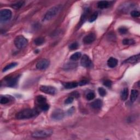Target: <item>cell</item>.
<instances>
[{
	"mask_svg": "<svg viewBox=\"0 0 140 140\" xmlns=\"http://www.w3.org/2000/svg\"><path fill=\"white\" fill-rule=\"evenodd\" d=\"M39 112L35 109H25L16 114V117L18 119H28L37 116Z\"/></svg>",
	"mask_w": 140,
	"mask_h": 140,
	"instance_id": "6da1fadb",
	"label": "cell"
},
{
	"mask_svg": "<svg viewBox=\"0 0 140 140\" xmlns=\"http://www.w3.org/2000/svg\"><path fill=\"white\" fill-rule=\"evenodd\" d=\"M62 5H57L50 8L47 11L43 17V21H47L51 20L54 18L57 14L59 13L62 9Z\"/></svg>",
	"mask_w": 140,
	"mask_h": 140,
	"instance_id": "7a4b0ae2",
	"label": "cell"
},
{
	"mask_svg": "<svg viewBox=\"0 0 140 140\" xmlns=\"http://www.w3.org/2000/svg\"><path fill=\"white\" fill-rule=\"evenodd\" d=\"M53 133L51 129H42L36 131L32 134V137L35 138H43L49 137Z\"/></svg>",
	"mask_w": 140,
	"mask_h": 140,
	"instance_id": "3957f363",
	"label": "cell"
},
{
	"mask_svg": "<svg viewBox=\"0 0 140 140\" xmlns=\"http://www.w3.org/2000/svg\"><path fill=\"white\" fill-rule=\"evenodd\" d=\"M28 40L23 36L20 35L17 36L14 40V45L17 48L21 49L26 46Z\"/></svg>",
	"mask_w": 140,
	"mask_h": 140,
	"instance_id": "277c9868",
	"label": "cell"
},
{
	"mask_svg": "<svg viewBox=\"0 0 140 140\" xmlns=\"http://www.w3.org/2000/svg\"><path fill=\"white\" fill-rule=\"evenodd\" d=\"M12 13L11 10L8 9H4L0 12V21L1 23H5L8 21L12 18Z\"/></svg>",
	"mask_w": 140,
	"mask_h": 140,
	"instance_id": "5b68a950",
	"label": "cell"
},
{
	"mask_svg": "<svg viewBox=\"0 0 140 140\" xmlns=\"http://www.w3.org/2000/svg\"><path fill=\"white\" fill-rule=\"evenodd\" d=\"M65 116V113L62 109H55L51 113V117L53 120H60L64 118Z\"/></svg>",
	"mask_w": 140,
	"mask_h": 140,
	"instance_id": "8992f818",
	"label": "cell"
},
{
	"mask_svg": "<svg viewBox=\"0 0 140 140\" xmlns=\"http://www.w3.org/2000/svg\"><path fill=\"white\" fill-rule=\"evenodd\" d=\"M40 90L47 94L54 95L57 93V90L54 87L47 86H43L40 87Z\"/></svg>",
	"mask_w": 140,
	"mask_h": 140,
	"instance_id": "52a82bcc",
	"label": "cell"
},
{
	"mask_svg": "<svg viewBox=\"0 0 140 140\" xmlns=\"http://www.w3.org/2000/svg\"><path fill=\"white\" fill-rule=\"evenodd\" d=\"M80 64L83 67L87 68H90L92 67L93 66V62L91 60L89 57L87 55H84L80 61Z\"/></svg>",
	"mask_w": 140,
	"mask_h": 140,
	"instance_id": "ba28073f",
	"label": "cell"
},
{
	"mask_svg": "<svg viewBox=\"0 0 140 140\" xmlns=\"http://www.w3.org/2000/svg\"><path fill=\"white\" fill-rule=\"evenodd\" d=\"M49 61L47 59H42L37 62L36 64V68L38 69H45L49 65Z\"/></svg>",
	"mask_w": 140,
	"mask_h": 140,
	"instance_id": "9c48e42d",
	"label": "cell"
},
{
	"mask_svg": "<svg viewBox=\"0 0 140 140\" xmlns=\"http://www.w3.org/2000/svg\"><path fill=\"white\" fill-rule=\"evenodd\" d=\"M19 77L16 76L14 77H10L8 79L5 80V84L7 87H15L18 83Z\"/></svg>",
	"mask_w": 140,
	"mask_h": 140,
	"instance_id": "30bf717a",
	"label": "cell"
},
{
	"mask_svg": "<svg viewBox=\"0 0 140 140\" xmlns=\"http://www.w3.org/2000/svg\"><path fill=\"white\" fill-rule=\"evenodd\" d=\"M96 39V36L93 33H90V34H88V35L86 36L83 38V42L88 45V44H90L93 43Z\"/></svg>",
	"mask_w": 140,
	"mask_h": 140,
	"instance_id": "8fae6325",
	"label": "cell"
},
{
	"mask_svg": "<svg viewBox=\"0 0 140 140\" xmlns=\"http://www.w3.org/2000/svg\"><path fill=\"white\" fill-rule=\"evenodd\" d=\"M140 56L139 54H137L136 55H134V56H132L130 57L129 58L127 59V60H125L123 63L124 64H134L136 62H137L139 60Z\"/></svg>",
	"mask_w": 140,
	"mask_h": 140,
	"instance_id": "7c38bea8",
	"label": "cell"
},
{
	"mask_svg": "<svg viewBox=\"0 0 140 140\" xmlns=\"http://www.w3.org/2000/svg\"><path fill=\"white\" fill-rule=\"evenodd\" d=\"M102 105H103V102L102 100H100V99H97V100H95L91 104V106L92 107L96 109H101Z\"/></svg>",
	"mask_w": 140,
	"mask_h": 140,
	"instance_id": "4fadbf2b",
	"label": "cell"
},
{
	"mask_svg": "<svg viewBox=\"0 0 140 140\" xmlns=\"http://www.w3.org/2000/svg\"><path fill=\"white\" fill-rule=\"evenodd\" d=\"M64 87H65V89H73V88H76L79 86L78 83L76 82H67L63 84Z\"/></svg>",
	"mask_w": 140,
	"mask_h": 140,
	"instance_id": "5bb4252c",
	"label": "cell"
},
{
	"mask_svg": "<svg viewBox=\"0 0 140 140\" xmlns=\"http://www.w3.org/2000/svg\"><path fill=\"white\" fill-rule=\"evenodd\" d=\"M118 65V60L116 58H110L107 61V65L110 68H114Z\"/></svg>",
	"mask_w": 140,
	"mask_h": 140,
	"instance_id": "9a60e30c",
	"label": "cell"
},
{
	"mask_svg": "<svg viewBox=\"0 0 140 140\" xmlns=\"http://www.w3.org/2000/svg\"><path fill=\"white\" fill-rule=\"evenodd\" d=\"M139 95V93L138 90H132L131 92V95H130V100L131 102H134L138 98Z\"/></svg>",
	"mask_w": 140,
	"mask_h": 140,
	"instance_id": "2e32d148",
	"label": "cell"
},
{
	"mask_svg": "<svg viewBox=\"0 0 140 140\" xmlns=\"http://www.w3.org/2000/svg\"><path fill=\"white\" fill-rule=\"evenodd\" d=\"M36 100L38 103L39 106L45 104L47 103V99L45 97H44L42 95H38L36 98Z\"/></svg>",
	"mask_w": 140,
	"mask_h": 140,
	"instance_id": "e0dca14e",
	"label": "cell"
},
{
	"mask_svg": "<svg viewBox=\"0 0 140 140\" xmlns=\"http://www.w3.org/2000/svg\"><path fill=\"white\" fill-rule=\"evenodd\" d=\"M110 4L109 2L106 1H101L97 3V7L98 8L100 9H105L108 8Z\"/></svg>",
	"mask_w": 140,
	"mask_h": 140,
	"instance_id": "ac0fdd59",
	"label": "cell"
},
{
	"mask_svg": "<svg viewBox=\"0 0 140 140\" xmlns=\"http://www.w3.org/2000/svg\"><path fill=\"white\" fill-rule=\"evenodd\" d=\"M128 94H129V92H128V88H124L123 90L121 91V93H120V97L121 100L123 101L126 100L128 97Z\"/></svg>",
	"mask_w": 140,
	"mask_h": 140,
	"instance_id": "d6986e66",
	"label": "cell"
},
{
	"mask_svg": "<svg viewBox=\"0 0 140 140\" xmlns=\"http://www.w3.org/2000/svg\"><path fill=\"white\" fill-rule=\"evenodd\" d=\"M45 42V39L43 37H39L36 38L34 40V43L36 46H41L43 45Z\"/></svg>",
	"mask_w": 140,
	"mask_h": 140,
	"instance_id": "ffe728a7",
	"label": "cell"
},
{
	"mask_svg": "<svg viewBox=\"0 0 140 140\" xmlns=\"http://www.w3.org/2000/svg\"><path fill=\"white\" fill-rule=\"evenodd\" d=\"M24 5H25V2L24 1H19L14 3V4H13L12 6H11V7L13 8V9H19L20 8H21V7H23Z\"/></svg>",
	"mask_w": 140,
	"mask_h": 140,
	"instance_id": "44dd1931",
	"label": "cell"
},
{
	"mask_svg": "<svg viewBox=\"0 0 140 140\" xmlns=\"http://www.w3.org/2000/svg\"><path fill=\"white\" fill-rule=\"evenodd\" d=\"M17 65H18V63H17V62H12V63H10L8 65H7L5 67L3 68V69L2 70V72H6L8 71V70H9L10 69L16 67Z\"/></svg>",
	"mask_w": 140,
	"mask_h": 140,
	"instance_id": "7402d4cb",
	"label": "cell"
},
{
	"mask_svg": "<svg viewBox=\"0 0 140 140\" xmlns=\"http://www.w3.org/2000/svg\"><path fill=\"white\" fill-rule=\"evenodd\" d=\"M81 56H82V54H81V53L80 52H76L72 54L71 57H70V59L72 61H77L79 60Z\"/></svg>",
	"mask_w": 140,
	"mask_h": 140,
	"instance_id": "603a6c76",
	"label": "cell"
},
{
	"mask_svg": "<svg viewBox=\"0 0 140 140\" xmlns=\"http://www.w3.org/2000/svg\"><path fill=\"white\" fill-rule=\"evenodd\" d=\"M135 43V41L132 39L125 38L123 40V44L124 45H131Z\"/></svg>",
	"mask_w": 140,
	"mask_h": 140,
	"instance_id": "cb8c5ba5",
	"label": "cell"
},
{
	"mask_svg": "<svg viewBox=\"0 0 140 140\" xmlns=\"http://www.w3.org/2000/svg\"><path fill=\"white\" fill-rule=\"evenodd\" d=\"M79 47V44L77 42H73L69 46V49L71 50H74L78 49Z\"/></svg>",
	"mask_w": 140,
	"mask_h": 140,
	"instance_id": "d4e9b609",
	"label": "cell"
},
{
	"mask_svg": "<svg viewBox=\"0 0 140 140\" xmlns=\"http://www.w3.org/2000/svg\"><path fill=\"white\" fill-rule=\"evenodd\" d=\"M98 16V13L97 12H94L92 15L90 16L89 19V21L90 22V23H92V22L94 21L96 19H97Z\"/></svg>",
	"mask_w": 140,
	"mask_h": 140,
	"instance_id": "484cf974",
	"label": "cell"
},
{
	"mask_svg": "<svg viewBox=\"0 0 140 140\" xmlns=\"http://www.w3.org/2000/svg\"><path fill=\"white\" fill-rule=\"evenodd\" d=\"M9 102V100L8 97H5V96H1V100H0V103L1 104L5 105L7 104Z\"/></svg>",
	"mask_w": 140,
	"mask_h": 140,
	"instance_id": "4316f807",
	"label": "cell"
},
{
	"mask_svg": "<svg viewBox=\"0 0 140 140\" xmlns=\"http://www.w3.org/2000/svg\"><path fill=\"white\" fill-rule=\"evenodd\" d=\"M95 94L93 93V92H90V93H88L87 95V99L89 101H91L93 100V99L95 98Z\"/></svg>",
	"mask_w": 140,
	"mask_h": 140,
	"instance_id": "83f0119b",
	"label": "cell"
},
{
	"mask_svg": "<svg viewBox=\"0 0 140 140\" xmlns=\"http://www.w3.org/2000/svg\"><path fill=\"white\" fill-rule=\"evenodd\" d=\"M98 92L99 94H100V96H105L106 95V90L102 87L99 88L98 89Z\"/></svg>",
	"mask_w": 140,
	"mask_h": 140,
	"instance_id": "f1b7e54d",
	"label": "cell"
},
{
	"mask_svg": "<svg viewBox=\"0 0 140 140\" xmlns=\"http://www.w3.org/2000/svg\"><path fill=\"white\" fill-rule=\"evenodd\" d=\"M39 106H40V109H42V110H43V111H47V110H48L49 108V105L48 104H47V103L40 105Z\"/></svg>",
	"mask_w": 140,
	"mask_h": 140,
	"instance_id": "f546056e",
	"label": "cell"
},
{
	"mask_svg": "<svg viewBox=\"0 0 140 140\" xmlns=\"http://www.w3.org/2000/svg\"><path fill=\"white\" fill-rule=\"evenodd\" d=\"M131 16L134 18L139 17L140 16V13L137 10H132L131 12Z\"/></svg>",
	"mask_w": 140,
	"mask_h": 140,
	"instance_id": "4dcf8cb0",
	"label": "cell"
},
{
	"mask_svg": "<svg viewBox=\"0 0 140 140\" xmlns=\"http://www.w3.org/2000/svg\"><path fill=\"white\" fill-rule=\"evenodd\" d=\"M118 31L121 34H125L128 32V29L125 27H121L119 28Z\"/></svg>",
	"mask_w": 140,
	"mask_h": 140,
	"instance_id": "1f68e13d",
	"label": "cell"
},
{
	"mask_svg": "<svg viewBox=\"0 0 140 140\" xmlns=\"http://www.w3.org/2000/svg\"><path fill=\"white\" fill-rule=\"evenodd\" d=\"M73 99H74V98H73V97H71V96L68 97L67 99H66V100H65V104H67V105L72 104V103L73 101Z\"/></svg>",
	"mask_w": 140,
	"mask_h": 140,
	"instance_id": "d6a6232c",
	"label": "cell"
},
{
	"mask_svg": "<svg viewBox=\"0 0 140 140\" xmlns=\"http://www.w3.org/2000/svg\"><path fill=\"white\" fill-rule=\"evenodd\" d=\"M112 82L109 80H106L104 82V85L107 87H110L112 86Z\"/></svg>",
	"mask_w": 140,
	"mask_h": 140,
	"instance_id": "836d02e7",
	"label": "cell"
},
{
	"mask_svg": "<svg viewBox=\"0 0 140 140\" xmlns=\"http://www.w3.org/2000/svg\"><path fill=\"white\" fill-rule=\"evenodd\" d=\"M71 96L73 98H78L79 97V94L77 91H73L71 94Z\"/></svg>",
	"mask_w": 140,
	"mask_h": 140,
	"instance_id": "e575fe53",
	"label": "cell"
},
{
	"mask_svg": "<svg viewBox=\"0 0 140 140\" xmlns=\"http://www.w3.org/2000/svg\"><path fill=\"white\" fill-rule=\"evenodd\" d=\"M87 84H88V81L87 80H81L80 82H79L78 83L79 86H85Z\"/></svg>",
	"mask_w": 140,
	"mask_h": 140,
	"instance_id": "d590c367",
	"label": "cell"
},
{
	"mask_svg": "<svg viewBox=\"0 0 140 140\" xmlns=\"http://www.w3.org/2000/svg\"><path fill=\"white\" fill-rule=\"evenodd\" d=\"M74 111H75L74 107H72V108H71L70 109H69V110H68L67 113H68V115H70V114H72L73 112H74Z\"/></svg>",
	"mask_w": 140,
	"mask_h": 140,
	"instance_id": "8d00e7d4",
	"label": "cell"
}]
</instances>
